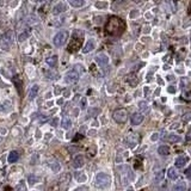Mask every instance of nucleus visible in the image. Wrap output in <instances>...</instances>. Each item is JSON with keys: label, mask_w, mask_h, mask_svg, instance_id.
<instances>
[{"label": "nucleus", "mask_w": 191, "mask_h": 191, "mask_svg": "<svg viewBox=\"0 0 191 191\" xmlns=\"http://www.w3.org/2000/svg\"><path fill=\"white\" fill-rule=\"evenodd\" d=\"M125 29L124 22L118 17H110L105 24V33L110 36H119Z\"/></svg>", "instance_id": "obj_1"}, {"label": "nucleus", "mask_w": 191, "mask_h": 191, "mask_svg": "<svg viewBox=\"0 0 191 191\" xmlns=\"http://www.w3.org/2000/svg\"><path fill=\"white\" fill-rule=\"evenodd\" d=\"M82 41H84V33L80 30H75L72 35V38H71V42L68 46V51L75 53L77 50H79V48H81Z\"/></svg>", "instance_id": "obj_2"}, {"label": "nucleus", "mask_w": 191, "mask_h": 191, "mask_svg": "<svg viewBox=\"0 0 191 191\" xmlns=\"http://www.w3.org/2000/svg\"><path fill=\"white\" fill-rule=\"evenodd\" d=\"M12 44H13V33L10 30L3 34L1 37H0V47L4 50H9Z\"/></svg>", "instance_id": "obj_3"}, {"label": "nucleus", "mask_w": 191, "mask_h": 191, "mask_svg": "<svg viewBox=\"0 0 191 191\" xmlns=\"http://www.w3.org/2000/svg\"><path fill=\"white\" fill-rule=\"evenodd\" d=\"M111 183V177L106 173H98L96 176V185L98 187H108Z\"/></svg>", "instance_id": "obj_4"}, {"label": "nucleus", "mask_w": 191, "mask_h": 191, "mask_svg": "<svg viewBox=\"0 0 191 191\" xmlns=\"http://www.w3.org/2000/svg\"><path fill=\"white\" fill-rule=\"evenodd\" d=\"M69 37V34L67 33V31H60V33H57L55 36H54V44L56 47H62V46H65L67 40Z\"/></svg>", "instance_id": "obj_5"}, {"label": "nucleus", "mask_w": 191, "mask_h": 191, "mask_svg": "<svg viewBox=\"0 0 191 191\" xmlns=\"http://www.w3.org/2000/svg\"><path fill=\"white\" fill-rule=\"evenodd\" d=\"M112 118L119 123V124H123L127 122V119H128V112H127L125 109H117L114 111L112 114Z\"/></svg>", "instance_id": "obj_6"}, {"label": "nucleus", "mask_w": 191, "mask_h": 191, "mask_svg": "<svg viewBox=\"0 0 191 191\" xmlns=\"http://www.w3.org/2000/svg\"><path fill=\"white\" fill-rule=\"evenodd\" d=\"M66 82H69V84H72V82H75L78 79H79V73L75 71V69H72V71H69L67 74H66Z\"/></svg>", "instance_id": "obj_7"}, {"label": "nucleus", "mask_w": 191, "mask_h": 191, "mask_svg": "<svg viewBox=\"0 0 191 191\" xmlns=\"http://www.w3.org/2000/svg\"><path fill=\"white\" fill-rule=\"evenodd\" d=\"M96 62H97L98 65H101V66H105V65L109 63V57L105 54H98L97 56H96Z\"/></svg>", "instance_id": "obj_8"}, {"label": "nucleus", "mask_w": 191, "mask_h": 191, "mask_svg": "<svg viewBox=\"0 0 191 191\" xmlns=\"http://www.w3.org/2000/svg\"><path fill=\"white\" fill-rule=\"evenodd\" d=\"M84 164H85V159H84L82 155H77V156L74 158V160H73V166H74L75 169H81V167L84 166Z\"/></svg>", "instance_id": "obj_9"}, {"label": "nucleus", "mask_w": 191, "mask_h": 191, "mask_svg": "<svg viewBox=\"0 0 191 191\" xmlns=\"http://www.w3.org/2000/svg\"><path fill=\"white\" fill-rule=\"evenodd\" d=\"M142 121H143V115H142V114H139V112L133 114V116H132V123H133L134 125L141 124Z\"/></svg>", "instance_id": "obj_10"}, {"label": "nucleus", "mask_w": 191, "mask_h": 191, "mask_svg": "<svg viewBox=\"0 0 191 191\" xmlns=\"http://www.w3.org/2000/svg\"><path fill=\"white\" fill-rule=\"evenodd\" d=\"M189 161V159L186 158V156H178L177 159H176V167H178V169H183L185 165H186V163Z\"/></svg>", "instance_id": "obj_11"}, {"label": "nucleus", "mask_w": 191, "mask_h": 191, "mask_svg": "<svg viewBox=\"0 0 191 191\" xmlns=\"http://www.w3.org/2000/svg\"><path fill=\"white\" fill-rule=\"evenodd\" d=\"M65 11H66V5L63 3H59L53 7V13L54 14H60V13L65 12Z\"/></svg>", "instance_id": "obj_12"}, {"label": "nucleus", "mask_w": 191, "mask_h": 191, "mask_svg": "<svg viewBox=\"0 0 191 191\" xmlns=\"http://www.w3.org/2000/svg\"><path fill=\"white\" fill-rule=\"evenodd\" d=\"M18 159H19V153L17 150H12V152H10V154L7 156V161L12 164V163H16Z\"/></svg>", "instance_id": "obj_13"}, {"label": "nucleus", "mask_w": 191, "mask_h": 191, "mask_svg": "<svg viewBox=\"0 0 191 191\" xmlns=\"http://www.w3.org/2000/svg\"><path fill=\"white\" fill-rule=\"evenodd\" d=\"M38 91H40L38 85H34L33 87H31V90H30V93H29V99H30V101L35 99V98H36V96H37V93H38Z\"/></svg>", "instance_id": "obj_14"}, {"label": "nucleus", "mask_w": 191, "mask_h": 191, "mask_svg": "<svg viewBox=\"0 0 191 191\" xmlns=\"http://www.w3.org/2000/svg\"><path fill=\"white\" fill-rule=\"evenodd\" d=\"M12 109V103L10 101H5L0 104V111H4V112H7Z\"/></svg>", "instance_id": "obj_15"}, {"label": "nucleus", "mask_w": 191, "mask_h": 191, "mask_svg": "<svg viewBox=\"0 0 191 191\" xmlns=\"http://www.w3.org/2000/svg\"><path fill=\"white\" fill-rule=\"evenodd\" d=\"M94 49V42L92 41V40H90L87 43H86V46H85V48L82 49V53H90V51H92Z\"/></svg>", "instance_id": "obj_16"}, {"label": "nucleus", "mask_w": 191, "mask_h": 191, "mask_svg": "<svg viewBox=\"0 0 191 191\" xmlns=\"http://www.w3.org/2000/svg\"><path fill=\"white\" fill-rule=\"evenodd\" d=\"M167 177H169L170 179H177V178H178V172H177V170H176L174 167L169 169V171H167Z\"/></svg>", "instance_id": "obj_17"}, {"label": "nucleus", "mask_w": 191, "mask_h": 191, "mask_svg": "<svg viewBox=\"0 0 191 191\" xmlns=\"http://www.w3.org/2000/svg\"><path fill=\"white\" fill-rule=\"evenodd\" d=\"M61 125H62L63 129H69L72 127V122H71V119L68 117H65L62 119V122H61Z\"/></svg>", "instance_id": "obj_18"}, {"label": "nucleus", "mask_w": 191, "mask_h": 191, "mask_svg": "<svg viewBox=\"0 0 191 191\" xmlns=\"http://www.w3.org/2000/svg\"><path fill=\"white\" fill-rule=\"evenodd\" d=\"M68 4L71 6H73V7H81V6H84L85 1L84 0H69Z\"/></svg>", "instance_id": "obj_19"}, {"label": "nucleus", "mask_w": 191, "mask_h": 191, "mask_svg": "<svg viewBox=\"0 0 191 191\" xmlns=\"http://www.w3.org/2000/svg\"><path fill=\"white\" fill-rule=\"evenodd\" d=\"M185 190H186V186H185V183L184 182H178L173 186V191H185Z\"/></svg>", "instance_id": "obj_20"}, {"label": "nucleus", "mask_w": 191, "mask_h": 191, "mask_svg": "<svg viewBox=\"0 0 191 191\" xmlns=\"http://www.w3.org/2000/svg\"><path fill=\"white\" fill-rule=\"evenodd\" d=\"M158 153L160 155H169L170 154V148L167 146H160L158 148Z\"/></svg>", "instance_id": "obj_21"}, {"label": "nucleus", "mask_w": 191, "mask_h": 191, "mask_svg": "<svg viewBox=\"0 0 191 191\" xmlns=\"http://www.w3.org/2000/svg\"><path fill=\"white\" fill-rule=\"evenodd\" d=\"M46 61H47V63H48L50 67H55L56 63H57V56L54 55V56H51V57H48Z\"/></svg>", "instance_id": "obj_22"}, {"label": "nucleus", "mask_w": 191, "mask_h": 191, "mask_svg": "<svg viewBox=\"0 0 191 191\" xmlns=\"http://www.w3.org/2000/svg\"><path fill=\"white\" fill-rule=\"evenodd\" d=\"M166 141H169V142H179V141H180V137H179L178 135L171 134V135H169V136L166 137Z\"/></svg>", "instance_id": "obj_23"}, {"label": "nucleus", "mask_w": 191, "mask_h": 191, "mask_svg": "<svg viewBox=\"0 0 191 191\" xmlns=\"http://www.w3.org/2000/svg\"><path fill=\"white\" fill-rule=\"evenodd\" d=\"M36 182H38V178H37L36 176H34V174L29 176V184H30V185H34Z\"/></svg>", "instance_id": "obj_24"}, {"label": "nucleus", "mask_w": 191, "mask_h": 191, "mask_svg": "<svg viewBox=\"0 0 191 191\" xmlns=\"http://www.w3.org/2000/svg\"><path fill=\"white\" fill-rule=\"evenodd\" d=\"M16 191H26V187H25V185H24L23 182H20V183L16 186Z\"/></svg>", "instance_id": "obj_25"}, {"label": "nucleus", "mask_w": 191, "mask_h": 191, "mask_svg": "<svg viewBox=\"0 0 191 191\" xmlns=\"http://www.w3.org/2000/svg\"><path fill=\"white\" fill-rule=\"evenodd\" d=\"M139 109L142 110V111H146V110L148 109L147 103H146V102H140V103H139Z\"/></svg>", "instance_id": "obj_26"}, {"label": "nucleus", "mask_w": 191, "mask_h": 191, "mask_svg": "<svg viewBox=\"0 0 191 191\" xmlns=\"http://www.w3.org/2000/svg\"><path fill=\"white\" fill-rule=\"evenodd\" d=\"M26 37H27V34H26V33H23V34H20V35L18 36V41H19V42H24V41L26 40Z\"/></svg>", "instance_id": "obj_27"}, {"label": "nucleus", "mask_w": 191, "mask_h": 191, "mask_svg": "<svg viewBox=\"0 0 191 191\" xmlns=\"http://www.w3.org/2000/svg\"><path fill=\"white\" fill-rule=\"evenodd\" d=\"M96 6H97L98 9H104V7L108 6V3H97V4H96Z\"/></svg>", "instance_id": "obj_28"}, {"label": "nucleus", "mask_w": 191, "mask_h": 191, "mask_svg": "<svg viewBox=\"0 0 191 191\" xmlns=\"http://www.w3.org/2000/svg\"><path fill=\"white\" fill-rule=\"evenodd\" d=\"M183 119H184V121H190V119H191V112L185 114V115L183 116Z\"/></svg>", "instance_id": "obj_29"}, {"label": "nucleus", "mask_w": 191, "mask_h": 191, "mask_svg": "<svg viewBox=\"0 0 191 191\" xmlns=\"http://www.w3.org/2000/svg\"><path fill=\"white\" fill-rule=\"evenodd\" d=\"M184 98H185L186 101H189V102H191V91H190L189 93H185V94H184Z\"/></svg>", "instance_id": "obj_30"}, {"label": "nucleus", "mask_w": 191, "mask_h": 191, "mask_svg": "<svg viewBox=\"0 0 191 191\" xmlns=\"http://www.w3.org/2000/svg\"><path fill=\"white\" fill-rule=\"evenodd\" d=\"M167 91H169L170 93H174V92H176V87H174V86H170Z\"/></svg>", "instance_id": "obj_31"}, {"label": "nucleus", "mask_w": 191, "mask_h": 191, "mask_svg": "<svg viewBox=\"0 0 191 191\" xmlns=\"http://www.w3.org/2000/svg\"><path fill=\"white\" fill-rule=\"evenodd\" d=\"M163 176H164V173H163V172L158 173V174H156V180H158V179H159V180H161V179H163Z\"/></svg>", "instance_id": "obj_32"}, {"label": "nucleus", "mask_w": 191, "mask_h": 191, "mask_svg": "<svg viewBox=\"0 0 191 191\" xmlns=\"http://www.w3.org/2000/svg\"><path fill=\"white\" fill-rule=\"evenodd\" d=\"M51 167L54 169V172H57V171L60 170V166H59L57 164H55V165H54V166H51Z\"/></svg>", "instance_id": "obj_33"}, {"label": "nucleus", "mask_w": 191, "mask_h": 191, "mask_svg": "<svg viewBox=\"0 0 191 191\" xmlns=\"http://www.w3.org/2000/svg\"><path fill=\"white\" fill-rule=\"evenodd\" d=\"M85 106H86V99H82L81 101V109H85Z\"/></svg>", "instance_id": "obj_34"}, {"label": "nucleus", "mask_w": 191, "mask_h": 191, "mask_svg": "<svg viewBox=\"0 0 191 191\" xmlns=\"http://www.w3.org/2000/svg\"><path fill=\"white\" fill-rule=\"evenodd\" d=\"M57 122H59V119H57V118H54V119H53V124H51V125H54V127H55V125H57Z\"/></svg>", "instance_id": "obj_35"}, {"label": "nucleus", "mask_w": 191, "mask_h": 191, "mask_svg": "<svg viewBox=\"0 0 191 191\" xmlns=\"http://www.w3.org/2000/svg\"><path fill=\"white\" fill-rule=\"evenodd\" d=\"M158 136H159V134H154V135L152 136V140H153V141H155V140L158 139Z\"/></svg>", "instance_id": "obj_36"}, {"label": "nucleus", "mask_w": 191, "mask_h": 191, "mask_svg": "<svg viewBox=\"0 0 191 191\" xmlns=\"http://www.w3.org/2000/svg\"><path fill=\"white\" fill-rule=\"evenodd\" d=\"M186 176H187V178H189V179H191V171H189V172L186 173Z\"/></svg>", "instance_id": "obj_37"}, {"label": "nucleus", "mask_w": 191, "mask_h": 191, "mask_svg": "<svg viewBox=\"0 0 191 191\" xmlns=\"http://www.w3.org/2000/svg\"><path fill=\"white\" fill-rule=\"evenodd\" d=\"M187 139H189V140H191V130H190V133L187 134Z\"/></svg>", "instance_id": "obj_38"}, {"label": "nucleus", "mask_w": 191, "mask_h": 191, "mask_svg": "<svg viewBox=\"0 0 191 191\" xmlns=\"http://www.w3.org/2000/svg\"><path fill=\"white\" fill-rule=\"evenodd\" d=\"M172 79H173L172 75H169V77H167V80H172Z\"/></svg>", "instance_id": "obj_39"}, {"label": "nucleus", "mask_w": 191, "mask_h": 191, "mask_svg": "<svg viewBox=\"0 0 191 191\" xmlns=\"http://www.w3.org/2000/svg\"><path fill=\"white\" fill-rule=\"evenodd\" d=\"M127 191H134V190H133L132 187H129V189H128V190H127Z\"/></svg>", "instance_id": "obj_40"}, {"label": "nucleus", "mask_w": 191, "mask_h": 191, "mask_svg": "<svg viewBox=\"0 0 191 191\" xmlns=\"http://www.w3.org/2000/svg\"><path fill=\"white\" fill-rule=\"evenodd\" d=\"M189 191H191V186H190V189H189Z\"/></svg>", "instance_id": "obj_41"}, {"label": "nucleus", "mask_w": 191, "mask_h": 191, "mask_svg": "<svg viewBox=\"0 0 191 191\" xmlns=\"http://www.w3.org/2000/svg\"><path fill=\"white\" fill-rule=\"evenodd\" d=\"M0 142H1V137H0Z\"/></svg>", "instance_id": "obj_42"}]
</instances>
